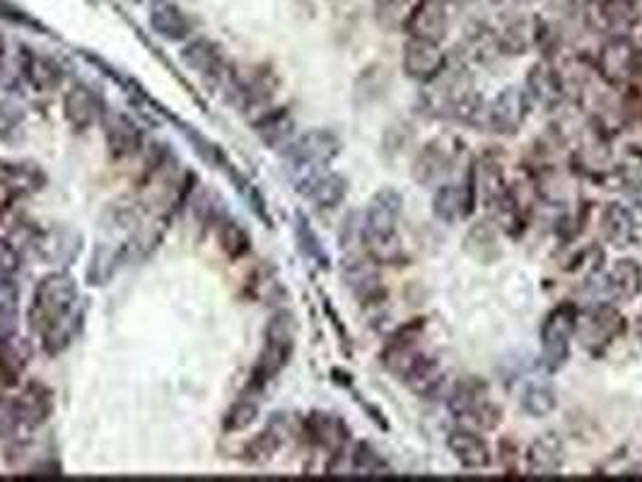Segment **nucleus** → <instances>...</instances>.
Listing matches in <instances>:
<instances>
[{
    "label": "nucleus",
    "mask_w": 642,
    "mask_h": 482,
    "mask_svg": "<svg viewBox=\"0 0 642 482\" xmlns=\"http://www.w3.org/2000/svg\"><path fill=\"white\" fill-rule=\"evenodd\" d=\"M408 32L416 39H428L440 44L447 34V10L442 0H420L408 13Z\"/></svg>",
    "instance_id": "18"
},
{
    "label": "nucleus",
    "mask_w": 642,
    "mask_h": 482,
    "mask_svg": "<svg viewBox=\"0 0 642 482\" xmlns=\"http://www.w3.org/2000/svg\"><path fill=\"white\" fill-rule=\"evenodd\" d=\"M305 434L309 442L319 449L329 451L331 456L343 454L348 444V427L341 417L334 413H324V410H314L305 420Z\"/></svg>",
    "instance_id": "15"
},
{
    "label": "nucleus",
    "mask_w": 642,
    "mask_h": 482,
    "mask_svg": "<svg viewBox=\"0 0 642 482\" xmlns=\"http://www.w3.org/2000/svg\"><path fill=\"white\" fill-rule=\"evenodd\" d=\"M46 176L32 162H0V188L10 196H29L44 186Z\"/></svg>",
    "instance_id": "24"
},
{
    "label": "nucleus",
    "mask_w": 642,
    "mask_h": 482,
    "mask_svg": "<svg viewBox=\"0 0 642 482\" xmlns=\"http://www.w3.org/2000/svg\"><path fill=\"white\" fill-rule=\"evenodd\" d=\"M300 191L312 205H317L321 210H329L336 208L338 203H343V198L348 193V181L341 174L321 169V172L302 176Z\"/></svg>",
    "instance_id": "17"
},
{
    "label": "nucleus",
    "mask_w": 642,
    "mask_h": 482,
    "mask_svg": "<svg viewBox=\"0 0 642 482\" xmlns=\"http://www.w3.org/2000/svg\"><path fill=\"white\" fill-rule=\"evenodd\" d=\"M447 408L454 415V420L466 427L493 429L500 422L498 405L490 401L483 384L476 379L461 381V384L454 386Z\"/></svg>",
    "instance_id": "5"
},
{
    "label": "nucleus",
    "mask_w": 642,
    "mask_h": 482,
    "mask_svg": "<svg viewBox=\"0 0 642 482\" xmlns=\"http://www.w3.org/2000/svg\"><path fill=\"white\" fill-rule=\"evenodd\" d=\"M401 379L406 381L408 389L416 391L418 396L428 398L430 393H435L437 389H440L442 379H445V376H442L440 364H437L435 360H430L428 355H423V352H420V355L416 357V362H413L411 367L406 369V374L401 376Z\"/></svg>",
    "instance_id": "29"
},
{
    "label": "nucleus",
    "mask_w": 642,
    "mask_h": 482,
    "mask_svg": "<svg viewBox=\"0 0 642 482\" xmlns=\"http://www.w3.org/2000/svg\"><path fill=\"white\" fill-rule=\"evenodd\" d=\"M447 68V56L440 49L437 41L416 39L413 37L406 44L404 51V70L411 80L430 82L435 80L442 70Z\"/></svg>",
    "instance_id": "14"
},
{
    "label": "nucleus",
    "mask_w": 642,
    "mask_h": 482,
    "mask_svg": "<svg viewBox=\"0 0 642 482\" xmlns=\"http://www.w3.org/2000/svg\"><path fill=\"white\" fill-rule=\"evenodd\" d=\"M256 417H259V403L254 401V393L252 396L247 393V396L239 398V401L227 410L225 429H230V432H242V429L254 425Z\"/></svg>",
    "instance_id": "37"
},
{
    "label": "nucleus",
    "mask_w": 642,
    "mask_h": 482,
    "mask_svg": "<svg viewBox=\"0 0 642 482\" xmlns=\"http://www.w3.org/2000/svg\"><path fill=\"white\" fill-rule=\"evenodd\" d=\"M280 444H283V429L278 427V422H273V425H268L264 432L256 434L254 442L247 446V454L256 463L268 461V458L280 449Z\"/></svg>",
    "instance_id": "36"
},
{
    "label": "nucleus",
    "mask_w": 642,
    "mask_h": 482,
    "mask_svg": "<svg viewBox=\"0 0 642 482\" xmlns=\"http://www.w3.org/2000/svg\"><path fill=\"white\" fill-rule=\"evenodd\" d=\"M529 114V97L522 87H505L486 107V123L490 131L515 135L524 126Z\"/></svg>",
    "instance_id": "11"
},
{
    "label": "nucleus",
    "mask_w": 642,
    "mask_h": 482,
    "mask_svg": "<svg viewBox=\"0 0 642 482\" xmlns=\"http://www.w3.org/2000/svg\"><path fill=\"white\" fill-rule=\"evenodd\" d=\"M449 169H452V155H449V150L440 143V140H435V143H428V148L418 155L413 174H416L420 184L428 186V184H435V181H440Z\"/></svg>",
    "instance_id": "30"
},
{
    "label": "nucleus",
    "mask_w": 642,
    "mask_h": 482,
    "mask_svg": "<svg viewBox=\"0 0 642 482\" xmlns=\"http://www.w3.org/2000/svg\"><path fill=\"white\" fill-rule=\"evenodd\" d=\"M54 403L51 393L32 384L15 396H0V439L25 442L49 420Z\"/></svg>",
    "instance_id": "3"
},
{
    "label": "nucleus",
    "mask_w": 642,
    "mask_h": 482,
    "mask_svg": "<svg viewBox=\"0 0 642 482\" xmlns=\"http://www.w3.org/2000/svg\"><path fill=\"white\" fill-rule=\"evenodd\" d=\"M621 176L623 181L630 188H640L642 186V152L640 150H630L626 162L621 164Z\"/></svg>",
    "instance_id": "40"
},
{
    "label": "nucleus",
    "mask_w": 642,
    "mask_h": 482,
    "mask_svg": "<svg viewBox=\"0 0 642 482\" xmlns=\"http://www.w3.org/2000/svg\"><path fill=\"white\" fill-rule=\"evenodd\" d=\"M63 114H66L70 126L78 128V131H87L104 119V102L90 85L75 82L63 94Z\"/></svg>",
    "instance_id": "13"
},
{
    "label": "nucleus",
    "mask_w": 642,
    "mask_h": 482,
    "mask_svg": "<svg viewBox=\"0 0 642 482\" xmlns=\"http://www.w3.org/2000/svg\"><path fill=\"white\" fill-rule=\"evenodd\" d=\"M220 241H223V246L230 254H244V251L249 249V237L244 234L242 227H237L235 222L227 220L223 227H220Z\"/></svg>",
    "instance_id": "39"
},
{
    "label": "nucleus",
    "mask_w": 642,
    "mask_h": 482,
    "mask_svg": "<svg viewBox=\"0 0 642 482\" xmlns=\"http://www.w3.org/2000/svg\"><path fill=\"white\" fill-rule=\"evenodd\" d=\"M601 232H604L606 241L623 249V246H630L635 241L638 220L623 203H609L604 210V217H601Z\"/></svg>",
    "instance_id": "26"
},
{
    "label": "nucleus",
    "mask_w": 642,
    "mask_h": 482,
    "mask_svg": "<svg viewBox=\"0 0 642 482\" xmlns=\"http://www.w3.org/2000/svg\"><path fill=\"white\" fill-rule=\"evenodd\" d=\"M527 94L541 109H558L565 97L563 80L551 63H536L527 73Z\"/></svg>",
    "instance_id": "19"
},
{
    "label": "nucleus",
    "mask_w": 642,
    "mask_h": 482,
    "mask_svg": "<svg viewBox=\"0 0 642 482\" xmlns=\"http://www.w3.org/2000/svg\"><path fill=\"white\" fill-rule=\"evenodd\" d=\"M343 280L350 287L360 302H375L382 295V285H379V275L372 261L360 256H348L343 263Z\"/></svg>",
    "instance_id": "22"
},
{
    "label": "nucleus",
    "mask_w": 642,
    "mask_h": 482,
    "mask_svg": "<svg viewBox=\"0 0 642 482\" xmlns=\"http://www.w3.org/2000/svg\"><path fill=\"white\" fill-rule=\"evenodd\" d=\"M577 311L573 304H560L541 326V360L548 372H558L570 360V343L575 338Z\"/></svg>",
    "instance_id": "7"
},
{
    "label": "nucleus",
    "mask_w": 642,
    "mask_h": 482,
    "mask_svg": "<svg viewBox=\"0 0 642 482\" xmlns=\"http://www.w3.org/2000/svg\"><path fill=\"white\" fill-rule=\"evenodd\" d=\"M391 466L387 463L375 446H370L367 442H358L355 444L353 454H350V463H348V473L353 475H387Z\"/></svg>",
    "instance_id": "35"
},
{
    "label": "nucleus",
    "mask_w": 642,
    "mask_h": 482,
    "mask_svg": "<svg viewBox=\"0 0 642 482\" xmlns=\"http://www.w3.org/2000/svg\"><path fill=\"white\" fill-rule=\"evenodd\" d=\"M150 27L155 34L169 41H182L191 34V20L179 5L169 0H157L150 10Z\"/></svg>",
    "instance_id": "25"
},
{
    "label": "nucleus",
    "mask_w": 642,
    "mask_h": 482,
    "mask_svg": "<svg viewBox=\"0 0 642 482\" xmlns=\"http://www.w3.org/2000/svg\"><path fill=\"white\" fill-rule=\"evenodd\" d=\"M182 63L189 70H194L198 78H203L206 82H215V85L230 75V66H227L223 49L206 37H198L184 46Z\"/></svg>",
    "instance_id": "12"
},
{
    "label": "nucleus",
    "mask_w": 642,
    "mask_h": 482,
    "mask_svg": "<svg viewBox=\"0 0 642 482\" xmlns=\"http://www.w3.org/2000/svg\"><path fill=\"white\" fill-rule=\"evenodd\" d=\"M565 449L558 434L548 432L534 439L527 451V468L531 475H556L563 468Z\"/></svg>",
    "instance_id": "23"
},
{
    "label": "nucleus",
    "mask_w": 642,
    "mask_h": 482,
    "mask_svg": "<svg viewBox=\"0 0 642 482\" xmlns=\"http://www.w3.org/2000/svg\"><path fill=\"white\" fill-rule=\"evenodd\" d=\"M541 39L539 22L531 17H517L505 27V34L500 37V49L510 51V54H524L529 51L536 41Z\"/></svg>",
    "instance_id": "32"
},
{
    "label": "nucleus",
    "mask_w": 642,
    "mask_h": 482,
    "mask_svg": "<svg viewBox=\"0 0 642 482\" xmlns=\"http://www.w3.org/2000/svg\"><path fill=\"white\" fill-rule=\"evenodd\" d=\"M297 239H300L302 251H305L309 258H314L319 266H329V256H326L324 246H321L319 237L314 234V229L307 225V220L302 215L297 217Z\"/></svg>",
    "instance_id": "38"
},
{
    "label": "nucleus",
    "mask_w": 642,
    "mask_h": 482,
    "mask_svg": "<svg viewBox=\"0 0 642 482\" xmlns=\"http://www.w3.org/2000/svg\"><path fill=\"white\" fill-rule=\"evenodd\" d=\"M519 401H522L524 413H529L531 417H546L556 410L558 396H556V389H553L548 381L534 379L524 386L522 398H519Z\"/></svg>",
    "instance_id": "34"
},
{
    "label": "nucleus",
    "mask_w": 642,
    "mask_h": 482,
    "mask_svg": "<svg viewBox=\"0 0 642 482\" xmlns=\"http://www.w3.org/2000/svg\"><path fill=\"white\" fill-rule=\"evenodd\" d=\"M623 331H626V321L609 304H597L582 316L577 314L575 335L580 338L582 348L592 355H601Z\"/></svg>",
    "instance_id": "10"
},
{
    "label": "nucleus",
    "mask_w": 642,
    "mask_h": 482,
    "mask_svg": "<svg viewBox=\"0 0 642 482\" xmlns=\"http://www.w3.org/2000/svg\"><path fill=\"white\" fill-rule=\"evenodd\" d=\"M295 350V326L288 311H278L271 321H268L264 333V345H261L259 357L252 369V381H249V391H261L268 381L288 367L290 357Z\"/></svg>",
    "instance_id": "4"
},
{
    "label": "nucleus",
    "mask_w": 642,
    "mask_h": 482,
    "mask_svg": "<svg viewBox=\"0 0 642 482\" xmlns=\"http://www.w3.org/2000/svg\"><path fill=\"white\" fill-rule=\"evenodd\" d=\"M599 73L614 87L638 85L642 82V49L628 37L609 39L599 54Z\"/></svg>",
    "instance_id": "8"
},
{
    "label": "nucleus",
    "mask_w": 642,
    "mask_h": 482,
    "mask_svg": "<svg viewBox=\"0 0 642 482\" xmlns=\"http://www.w3.org/2000/svg\"><path fill=\"white\" fill-rule=\"evenodd\" d=\"M17 73L22 75V80L29 82L34 90L51 92L56 90L63 82V68L58 66L54 58L37 54V51L25 49L17 61Z\"/></svg>",
    "instance_id": "21"
},
{
    "label": "nucleus",
    "mask_w": 642,
    "mask_h": 482,
    "mask_svg": "<svg viewBox=\"0 0 642 482\" xmlns=\"http://www.w3.org/2000/svg\"><path fill=\"white\" fill-rule=\"evenodd\" d=\"M295 121L285 109L266 111L259 121H256V133L264 140L266 148H280V145L293 143Z\"/></svg>",
    "instance_id": "31"
},
{
    "label": "nucleus",
    "mask_w": 642,
    "mask_h": 482,
    "mask_svg": "<svg viewBox=\"0 0 642 482\" xmlns=\"http://www.w3.org/2000/svg\"><path fill=\"white\" fill-rule=\"evenodd\" d=\"M447 449L466 470H483L490 466V446L474 429L459 427L449 432Z\"/></svg>",
    "instance_id": "20"
},
{
    "label": "nucleus",
    "mask_w": 642,
    "mask_h": 482,
    "mask_svg": "<svg viewBox=\"0 0 642 482\" xmlns=\"http://www.w3.org/2000/svg\"><path fill=\"white\" fill-rule=\"evenodd\" d=\"M505 3H512V5H522V3H529V0H505Z\"/></svg>",
    "instance_id": "41"
},
{
    "label": "nucleus",
    "mask_w": 642,
    "mask_h": 482,
    "mask_svg": "<svg viewBox=\"0 0 642 482\" xmlns=\"http://www.w3.org/2000/svg\"><path fill=\"white\" fill-rule=\"evenodd\" d=\"M104 123H107V126H104L107 128V143L114 155L116 157L136 155L140 145H143V133H140L136 123L124 114H109Z\"/></svg>",
    "instance_id": "28"
},
{
    "label": "nucleus",
    "mask_w": 642,
    "mask_h": 482,
    "mask_svg": "<svg viewBox=\"0 0 642 482\" xmlns=\"http://www.w3.org/2000/svg\"><path fill=\"white\" fill-rule=\"evenodd\" d=\"M83 323V297L68 273H49L37 282L29 304V328L46 355L56 357L73 345Z\"/></svg>",
    "instance_id": "1"
},
{
    "label": "nucleus",
    "mask_w": 642,
    "mask_h": 482,
    "mask_svg": "<svg viewBox=\"0 0 642 482\" xmlns=\"http://www.w3.org/2000/svg\"><path fill=\"white\" fill-rule=\"evenodd\" d=\"M341 152V140H338L336 133L326 131V128H314L300 138L293 140L288 145V157L290 167L297 169L302 174H314L321 172L334 157Z\"/></svg>",
    "instance_id": "9"
},
{
    "label": "nucleus",
    "mask_w": 642,
    "mask_h": 482,
    "mask_svg": "<svg viewBox=\"0 0 642 482\" xmlns=\"http://www.w3.org/2000/svg\"><path fill=\"white\" fill-rule=\"evenodd\" d=\"M20 256L13 246L0 244V348H13L20 319Z\"/></svg>",
    "instance_id": "6"
},
{
    "label": "nucleus",
    "mask_w": 642,
    "mask_h": 482,
    "mask_svg": "<svg viewBox=\"0 0 642 482\" xmlns=\"http://www.w3.org/2000/svg\"><path fill=\"white\" fill-rule=\"evenodd\" d=\"M401 213H404V196L396 188H382L372 196L363 217V246L372 261L391 263L404 258L401 241L396 237Z\"/></svg>",
    "instance_id": "2"
},
{
    "label": "nucleus",
    "mask_w": 642,
    "mask_h": 482,
    "mask_svg": "<svg viewBox=\"0 0 642 482\" xmlns=\"http://www.w3.org/2000/svg\"><path fill=\"white\" fill-rule=\"evenodd\" d=\"M599 290L616 302H630L642 292V266L633 258L614 263L609 273L599 278Z\"/></svg>",
    "instance_id": "16"
},
{
    "label": "nucleus",
    "mask_w": 642,
    "mask_h": 482,
    "mask_svg": "<svg viewBox=\"0 0 642 482\" xmlns=\"http://www.w3.org/2000/svg\"><path fill=\"white\" fill-rule=\"evenodd\" d=\"M433 213L442 222H459L471 213V191L469 186L445 184L437 188L433 198Z\"/></svg>",
    "instance_id": "27"
},
{
    "label": "nucleus",
    "mask_w": 642,
    "mask_h": 482,
    "mask_svg": "<svg viewBox=\"0 0 642 482\" xmlns=\"http://www.w3.org/2000/svg\"><path fill=\"white\" fill-rule=\"evenodd\" d=\"M601 20L609 32H614V37H626V32L638 22V0H604Z\"/></svg>",
    "instance_id": "33"
}]
</instances>
